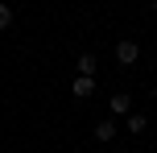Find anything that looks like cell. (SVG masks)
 <instances>
[{"label": "cell", "instance_id": "cell-1", "mask_svg": "<svg viewBox=\"0 0 157 153\" xmlns=\"http://www.w3.org/2000/svg\"><path fill=\"white\" fill-rule=\"evenodd\" d=\"M136 58H141V46H136V41H128V37L116 41V62H120V66H132Z\"/></svg>", "mask_w": 157, "mask_h": 153}, {"label": "cell", "instance_id": "cell-2", "mask_svg": "<svg viewBox=\"0 0 157 153\" xmlns=\"http://www.w3.org/2000/svg\"><path fill=\"white\" fill-rule=\"evenodd\" d=\"M108 112L112 116H128L132 112V95H128V91H116V95L108 99Z\"/></svg>", "mask_w": 157, "mask_h": 153}, {"label": "cell", "instance_id": "cell-3", "mask_svg": "<svg viewBox=\"0 0 157 153\" xmlns=\"http://www.w3.org/2000/svg\"><path fill=\"white\" fill-rule=\"evenodd\" d=\"M124 128H128V137H141V132L149 128V116H145V112H128L124 116Z\"/></svg>", "mask_w": 157, "mask_h": 153}, {"label": "cell", "instance_id": "cell-4", "mask_svg": "<svg viewBox=\"0 0 157 153\" xmlns=\"http://www.w3.org/2000/svg\"><path fill=\"white\" fill-rule=\"evenodd\" d=\"M71 95H75V99H87V95H95V79H87V75H78V79L71 83Z\"/></svg>", "mask_w": 157, "mask_h": 153}, {"label": "cell", "instance_id": "cell-5", "mask_svg": "<svg viewBox=\"0 0 157 153\" xmlns=\"http://www.w3.org/2000/svg\"><path fill=\"white\" fill-rule=\"evenodd\" d=\"M95 71H99V58H95V54H78V75L95 79Z\"/></svg>", "mask_w": 157, "mask_h": 153}, {"label": "cell", "instance_id": "cell-6", "mask_svg": "<svg viewBox=\"0 0 157 153\" xmlns=\"http://www.w3.org/2000/svg\"><path fill=\"white\" fill-rule=\"evenodd\" d=\"M116 137V120H99L95 124V141H112Z\"/></svg>", "mask_w": 157, "mask_h": 153}, {"label": "cell", "instance_id": "cell-7", "mask_svg": "<svg viewBox=\"0 0 157 153\" xmlns=\"http://www.w3.org/2000/svg\"><path fill=\"white\" fill-rule=\"evenodd\" d=\"M8 25H13V8L0 4V29H8Z\"/></svg>", "mask_w": 157, "mask_h": 153}, {"label": "cell", "instance_id": "cell-8", "mask_svg": "<svg viewBox=\"0 0 157 153\" xmlns=\"http://www.w3.org/2000/svg\"><path fill=\"white\" fill-rule=\"evenodd\" d=\"M153 104H157V87H153Z\"/></svg>", "mask_w": 157, "mask_h": 153}]
</instances>
